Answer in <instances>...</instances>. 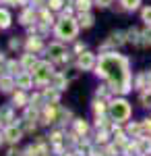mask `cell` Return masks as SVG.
<instances>
[{"mask_svg": "<svg viewBox=\"0 0 151 156\" xmlns=\"http://www.w3.org/2000/svg\"><path fill=\"white\" fill-rule=\"evenodd\" d=\"M97 73L104 75L106 79L110 81V85L120 92V94H126L130 90V73H128V60L124 56H120L116 52H110L104 54L99 58L97 65Z\"/></svg>", "mask_w": 151, "mask_h": 156, "instance_id": "obj_1", "label": "cell"}, {"mask_svg": "<svg viewBox=\"0 0 151 156\" xmlns=\"http://www.w3.org/2000/svg\"><path fill=\"white\" fill-rule=\"evenodd\" d=\"M77 23L70 19V17H64L58 25H56V36L62 37V40H72V37L77 36Z\"/></svg>", "mask_w": 151, "mask_h": 156, "instance_id": "obj_2", "label": "cell"}, {"mask_svg": "<svg viewBox=\"0 0 151 156\" xmlns=\"http://www.w3.org/2000/svg\"><path fill=\"white\" fill-rule=\"evenodd\" d=\"M110 112H112V117L116 121H126L130 117V104L126 100H114L110 104Z\"/></svg>", "mask_w": 151, "mask_h": 156, "instance_id": "obj_3", "label": "cell"}, {"mask_svg": "<svg viewBox=\"0 0 151 156\" xmlns=\"http://www.w3.org/2000/svg\"><path fill=\"white\" fill-rule=\"evenodd\" d=\"M33 79L37 83H46L52 79V67L50 62H37L33 67Z\"/></svg>", "mask_w": 151, "mask_h": 156, "instance_id": "obj_4", "label": "cell"}, {"mask_svg": "<svg viewBox=\"0 0 151 156\" xmlns=\"http://www.w3.org/2000/svg\"><path fill=\"white\" fill-rule=\"evenodd\" d=\"M93 65H95V58H93L91 52H83V54H79V69H83V71H89Z\"/></svg>", "mask_w": 151, "mask_h": 156, "instance_id": "obj_5", "label": "cell"}, {"mask_svg": "<svg viewBox=\"0 0 151 156\" xmlns=\"http://www.w3.org/2000/svg\"><path fill=\"white\" fill-rule=\"evenodd\" d=\"M48 52H50V56L56 60H66V56H64V48L60 46V44H52L50 48H48Z\"/></svg>", "mask_w": 151, "mask_h": 156, "instance_id": "obj_6", "label": "cell"}, {"mask_svg": "<svg viewBox=\"0 0 151 156\" xmlns=\"http://www.w3.org/2000/svg\"><path fill=\"white\" fill-rule=\"evenodd\" d=\"M4 137H6L8 142H19V140H21V129H17V127H8L6 133H4Z\"/></svg>", "mask_w": 151, "mask_h": 156, "instance_id": "obj_7", "label": "cell"}, {"mask_svg": "<svg viewBox=\"0 0 151 156\" xmlns=\"http://www.w3.org/2000/svg\"><path fill=\"white\" fill-rule=\"evenodd\" d=\"M122 42H124V34L116 31V34H112V36H110V40L106 42V46H120Z\"/></svg>", "mask_w": 151, "mask_h": 156, "instance_id": "obj_8", "label": "cell"}, {"mask_svg": "<svg viewBox=\"0 0 151 156\" xmlns=\"http://www.w3.org/2000/svg\"><path fill=\"white\" fill-rule=\"evenodd\" d=\"M8 25H11V15H8V11L0 9V29H6Z\"/></svg>", "mask_w": 151, "mask_h": 156, "instance_id": "obj_9", "label": "cell"}, {"mask_svg": "<svg viewBox=\"0 0 151 156\" xmlns=\"http://www.w3.org/2000/svg\"><path fill=\"white\" fill-rule=\"evenodd\" d=\"M17 83L21 85V87H29V85H31V75H29V73L17 75Z\"/></svg>", "mask_w": 151, "mask_h": 156, "instance_id": "obj_10", "label": "cell"}, {"mask_svg": "<svg viewBox=\"0 0 151 156\" xmlns=\"http://www.w3.org/2000/svg\"><path fill=\"white\" fill-rule=\"evenodd\" d=\"M79 21H81V25H83V27H91V25H93V17L89 15V12H81Z\"/></svg>", "mask_w": 151, "mask_h": 156, "instance_id": "obj_11", "label": "cell"}, {"mask_svg": "<svg viewBox=\"0 0 151 156\" xmlns=\"http://www.w3.org/2000/svg\"><path fill=\"white\" fill-rule=\"evenodd\" d=\"M35 65H37V62H35L33 54H25V56H23V67H25V69H33Z\"/></svg>", "mask_w": 151, "mask_h": 156, "instance_id": "obj_12", "label": "cell"}, {"mask_svg": "<svg viewBox=\"0 0 151 156\" xmlns=\"http://www.w3.org/2000/svg\"><path fill=\"white\" fill-rule=\"evenodd\" d=\"M139 150L141 152H151V137H141Z\"/></svg>", "mask_w": 151, "mask_h": 156, "instance_id": "obj_13", "label": "cell"}, {"mask_svg": "<svg viewBox=\"0 0 151 156\" xmlns=\"http://www.w3.org/2000/svg\"><path fill=\"white\" fill-rule=\"evenodd\" d=\"M27 48L31 50V52H37V50H42V42H39L37 37H31V40L27 42Z\"/></svg>", "mask_w": 151, "mask_h": 156, "instance_id": "obj_14", "label": "cell"}, {"mask_svg": "<svg viewBox=\"0 0 151 156\" xmlns=\"http://www.w3.org/2000/svg\"><path fill=\"white\" fill-rule=\"evenodd\" d=\"M12 87V79L11 77H0V90L2 92H8Z\"/></svg>", "mask_w": 151, "mask_h": 156, "instance_id": "obj_15", "label": "cell"}, {"mask_svg": "<svg viewBox=\"0 0 151 156\" xmlns=\"http://www.w3.org/2000/svg\"><path fill=\"white\" fill-rule=\"evenodd\" d=\"M139 4H141V0H122V6H124L126 11H135Z\"/></svg>", "mask_w": 151, "mask_h": 156, "instance_id": "obj_16", "label": "cell"}, {"mask_svg": "<svg viewBox=\"0 0 151 156\" xmlns=\"http://www.w3.org/2000/svg\"><path fill=\"white\" fill-rule=\"evenodd\" d=\"M89 6H91V0H77V9L81 12H87Z\"/></svg>", "mask_w": 151, "mask_h": 156, "instance_id": "obj_17", "label": "cell"}, {"mask_svg": "<svg viewBox=\"0 0 151 156\" xmlns=\"http://www.w3.org/2000/svg\"><path fill=\"white\" fill-rule=\"evenodd\" d=\"M31 19H33V11H25L23 15H21V23H23V25L31 23Z\"/></svg>", "mask_w": 151, "mask_h": 156, "instance_id": "obj_18", "label": "cell"}, {"mask_svg": "<svg viewBox=\"0 0 151 156\" xmlns=\"http://www.w3.org/2000/svg\"><path fill=\"white\" fill-rule=\"evenodd\" d=\"M87 129H89V127H87V123H85V121H77V133H79V135H85Z\"/></svg>", "mask_w": 151, "mask_h": 156, "instance_id": "obj_19", "label": "cell"}, {"mask_svg": "<svg viewBox=\"0 0 151 156\" xmlns=\"http://www.w3.org/2000/svg\"><path fill=\"white\" fill-rule=\"evenodd\" d=\"M104 110H106V106H104V102H102V100L93 102V112H95V115H102Z\"/></svg>", "mask_w": 151, "mask_h": 156, "instance_id": "obj_20", "label": "cell"}, {"mask_svg": "<svg viewBox=\"0 0 151 156\" xmlns=\"http://www.w3.org/2000/svg\"><path fill=\"white\" fill-rule=\"evenodd\" d=\"M15 104L17 106H25V94H21V92L15 94Z\"/></svg>", "mask_w": 151, "mask_h": 156, "instance_id": "obj_21", "label": "cell"}, {"mask_svg": "<svg viewBox=\"0 0 151 156\" xmlns=\"http://www.w3.org/2000/svg\"><path fill=\"white\" fill-rule=\"evenodd\" d=\"M54 85H56L58 90H62V87L66 85V81H64V77H62V75H56V79H54Z\"/></svg>", "mask_w": 151, "mask_h": 156, "instance_id": "obj_22", "label": "cell"}, {"mask_svg": "<svg viewBox=\"0 0 151 156\" xmlns=\"http://www.w3.org/2000/svg\"><path fill=\"white\" fill-rule=\"evenodd\" d=\"M141 100H143V104H145V106H149V104H151V87H149V92H145V94H143Z\"/></svg>", "mask_w": 151, "mask_h": 156, "instance_id": "obj_23", "label": "cell"}, {"mask_svg": "<svg viewBox=\"0 0 151 156\" xmlns=\"http://www.w3.org/2000/svg\"><path fill=\"white\" fill-rule=\"evenodd\" d=\"M143 21H145V23H151V9L149 6L143 11Z\"/></svg>", "mask_w": 151, "mask_h": 156, "instance_id": "obj_24", "label": "cell"}, {"mask_svg": "<svg viewBox=\"0 0 151 156\" xmlns=\"http://www.w3.org/2000/svg\"><path fill=\"white\" fill-rule=\"evenodd\" d=\"M60 6H62V0H50V9L52 11H58Z\"/></svg>", "mask_w": 151, "mask_h": 156, "instance_id": "obj_25", "label": "cell"}, {"mask_svg": "<svg viewBox=\"0 0 151 156\" xmlns=\"http://www.w3.org/2000/svg\"><path fill=\"white\" fill-rule=\"evenodd\" d=\"M139 129H141V127H139V125H137V123L128 127V131H130V133H139Z\"/></svg>", "mask_w": 151, "mask_h": 156, "instance_id": "obj_26", "label": "cell"}, {"mask_svg": "<svg viewBox=\"0 0 151 156\" xmlns=\"http://www.w3.org/2000/svg\"><path fill=\"white\" fill-rule=\"evenodd\" d=\"M143 37H145V42H147V44H151V29H149V31H145Z\"/></svg>", "mask_w": 151, "mask_h": 156, "instance_id": "obj_27", "label": "cell"}, {"mask_svg": "<svg viewBox=\"0 0 151 156\" xmlns=\"http://www.w3.org/2000/svg\"><path fill=\"white\" fill-rule=\"evenodd\" d=\"M110 2H112V0H97V4H99V6H108Z\"/></svg>", "mask_w": 151, "mask_h": 156, "instance_id": "obj_28", "label": "cell"}, {"mask_svg": "<svg viewBox=\"0 0 151 156\" xmlns=\"http://www.w3.org/2000/svg\"><path fill=\"white\" fill-rule=\"evenodd\" d=\"M143 127H145L147 131H151V121H145V123H143Z\"/></svg>", "mask_w": 151, "mask_h": 156, "instance_id": "obj_29", "label": "cell"}, {"mask_svg": "<svg viewBox=\"0 0 151 156\" xmlns=\"http://www.w3.org/2000/svg\"><path fill=\"white\" fill-rule=\"evenodd\" d=\"M0 142H2V137H0Z\"/></svg>", "mask_w": 151, "mask_h": 156, "instance_id": "obj_30", "label": "cell"}]
</instances>
